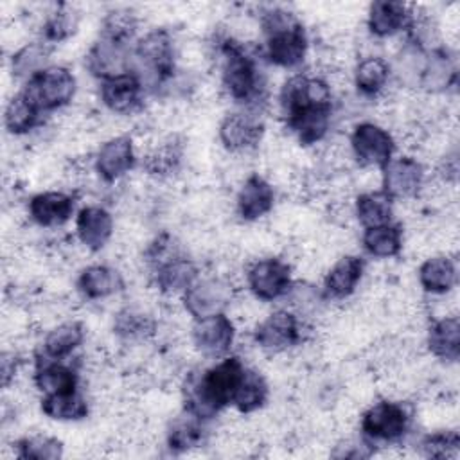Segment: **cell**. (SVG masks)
Masks as SVG:
<instances>
[{
  "instance_id": "obj_1",
  "label": "cell",
  "mask_w": 460,
  "mask_h": 460,
  "mask_svg": "<svg viewBox=\"0 0 460 460\" xmlns=\"http://www.w3.org/2000/svg\"><path fill=\"white\" fill-rule=\"evenodd\" d=\"M246 365L239 356L228 354L214 365L187 372L181 383L183 411L208 422L232 406Z\"/></svg>"
},
{
  "instance_id": "obj_2",
  "label": "cell",
  "mask_w": 460,
  "mask_h": 460,
  "mask_svg": "<svg viewBox=\"0 0 460 460\" xmlns=\"http://www.w3.org/2000/svg\"><path fill=\"white\" fill-rule=\"evenodd\" d=\"M221 90L237 106L259 110L266 102V77L257 56L234 36H219L216 43ZM261 111V110H259Z\"/></svg>"
},
{
  "instance_id": "obj_3",
  "label": "cell",
  "mask_w": 460,
  "mask_h": 460,
  "mask_svg": "<svg viewBox=\"0 0 460 460\" xmlns=\"http://www.w3.org/2000/svg\"><path fill=\"white\" fill-rule=\"evenodd\" d=\"M262 32V58L279 68L295 70L304 65L309 52V34L302 20L284 9L268 7L259 16Z\"/></svg>"
},
{
  "instance_id": "obj_4",
  "label": "cell",
  "mask_w": 460,
  "mask_h": 460,
  "mask_svg": "<svg viewBox=\"0 0 460 460\" xmlns=\"http://www.w3.org/2000/svg\"><path fill=\"white\" fill-rule=\"evenodd\" d=\"M133 70L142 77L146 88H165L176 74V43L165 27H155L137 38L133 45Z\"/></svg>"
},
{
  "instance_id": "obj_5",
  "label": "cell",
  "mask_w": 460,
  "mask_h": 460,
  "mask_svg": "<svg viewBox=\"0 0 460 460\" xmlns=\"http://www.w3.org/2000/svg\"><path fill=\"white\" fill-rule=\"evenodd\" d=\"M411 411L402 401L379 399L372 402L359 419L361 437L376 446L399 444L410 433Z\"/></svg>"
},
{
  "instance_id": "obj_6",
  "label": "cell",
  "mask_w": 460,
  "mask_h": 460,
  "mask_svg": "<svg viewBox=\"0 0 460 460\" xmlns=\"http://www.w3.org/2000/svg\"><path fill=\"white\" fill-rule=\"evenodd\" d=\"M45 115L66 108L77 93V79L65 65H49L29 77L22 90Z\"/></svg>"
},
{
  "instance_id": "obj_7",
  "label": "cell",
  "mask_w": 460,
  "mask_h": 460,
  "mask_svg": "<svg viewBox=\"0 0 460 460\" xmlns=\"http://www.w3.org/2000/svg\"><path fill=\"white\" fill-rule=\"evenodd\" d=\"M246 288L255 300L270 304L288 298L293 286V266L282 257L270 255L252 261L246 268Z\"/></svg>"
},
{
  "instance_id": "obj_8",
  "label": "cell",
  "mask_w": 460,
  "mask_h": 460,
  "mask_svg": "<svg viewBox=\"0 0 460 460\" xmlns=\"http://www.w3.org/2000/svg\"><path fill=\"white\" fill-rule=\"evenodd\" d=\"M235 296L230 277L221 273H199V277L183 291L181 305L192 320H199L216 313H226Z\"/></svg>"
},
{
  "instance_id": "obj_9",
  "label": "cell",
  "mask_w": 460,
  "mask_h": 460,
  "mask_svg": "<svg viewBox=\"0 0 460 460\" xmlns=\"http://www.w3.org/2000/svg\"><path fill=\"white\" fill-rule=\"evenodd\" d=\"M305 340V325L295 309H275L253 329L255 345L268 354H284Z\"/></svg>"
},
{
  "instance_id": "obj_10",
  "label": "cell",
  "mask_w": 460,
  "mask_h": 460,
  "mask_svg": "<svg viewBox=\"0 0 460 460\" xmlns=\"http://www.w3.org/2000/svg\"><path fill=\"white\" fill-rule=\"evenodd\" d=\"M349 149L358 165L381 169L395 155V138L385 126L361 120L349 135Z\"/></svg>"
},
{
  "instance_id": "obj_11",
  "label": "cell",
  "mask_w": 460,
  "mask_h": 460,
  "mask_svg": "<svg viewBox=\"0 0 460 460\" xmlns=\"http://www.w3.org/2000/svg\"><path fill=\"white\" fill-rule=\"evenodd\" d=\"M266 133V124L259 110L241 108L226 113L217 126L221 146L234 155L250 153L259 147Z\"/></svg>"
},
{
  "instance_id": "obj_12",
  "label": "cell",
  "mask_w": 460,
  "mask_h": 460,
  "mask_svg": "<svg viewBox=\"0 0 460 460\" xmlns=\"http://www.w3.org/2000/svg\"><path fill=\"white\" fill-rule=\"evenodd\" d=\"M146 84L135 70L99 81V101L115 115H135L144 108Z\"/></svg>"
},
{
  "instance_id": "obj_13",
  "label": "cell",
  "mask_w": 460,
  "mask_h": 460,
  "mask_svg": "<svg viewBox=\"0 0 460 460\" xmlns=\"http://www.w3.org/2000/svg\"><path fill=\"white\" fill-rule=\"evenodd\" d=\"M426 187V169L420 160L410 155L394 156L381 167V190L394 201L417 198Z\"/></svg>"
},
{
  "instance_id": "obj_14",
  "label": "cell",
  "mask_w": 460,
  "mask_h": 460,
  "mask_svg": "<svg viewBox=\"0 0 460 460\" xmlns=\"http://www.w3.org/2000/svg\"><path fill=\"white\" fill-rule=\"evenodd\" d=\"M138 162L135 140L131 135H113L104 140L93 155V171L97 178L106 183H117L129 171L135 169Z\"/></svg>"
},
{
  "instance_id": "obj_15",
  "label": "cell",
  "mask_w": 460,
  "mask_h": 460,
  "mask_svg": "<svg viewBox=\"0 0 460 460\" xmlns=\"http://www.w3.org/2000/svg\"><path fill=\"white\" fill-rule=\"evenodd\" d=\"M237 329L234 320L226 313H216L199 320H194L190 329V340L194 349L210 359H219L230 354L235 343Z\"/></svg>"
},
{
  "instance_id": "obj_16",
  "label": "cell",
  "mask_w": 460,
  "mask_h": 460,
  "mask_svg": "<svg viewBox=\"0 0 460 460\" xmlns=\"http://www.w3.org/2000/svg\"><path fill=\"white\" fill-rule=\"evenodd\" d=\"M332 117L334 101L305 106L282 120L286 129L302 147H311L327 138L332 126Z\"/></svg>"
},
{
  "instance_id": "obj_17",
  "label": "cell",
  "mask_w": 460,
  "mask_h": 460,
  "mask_svg": "<svg viewBox=\"0 0 460 460\" xmlns=\"http://www.w3.org/2000/svg\"><path fill=\"white\" fill-rule=\"evenodd\" d=\"M199 266L183 250L169 255L153 268H149V277L153 286L164 296L183 295V291L199 277Z\"/></svg>"
},
{
  "instance_id": "obj_18",
  "label": "cell",
  "mask_w": 460,
  "mask_h": 460,
  "mask_svg": "<svg viewBox=\"0 0 460 460\" xmlns=\"http://www.w3.org/2000/svg\"><path fill=\"white\" fill-rule=\"evenodd\" d=\"M84 66L99 81L133 70V45L97 36L84 56Z\"/></svg>"
},
{
  "instance_id": "obj_19",
  "label": "cell",
  "mask_w": 460,
  "mask_h": 460,
  "mask_svg": "<svg viewBox=\"0 0 460 460\" xmlns=\"http://www.w3.org/2000/svg\"><path fill=\"white\" fill-rule=\"evenodd\" d=\"M77 198L66 190H43L27 201V217L41 228L63 226L75 212Z\"/></svg>"
},
{
  "instance_id": "obj_20",
  "label": "cell",
  "mask_w": 460,
  "mask_h": 460,
  "mask_svg": "<svg viewBox=\"0 0 460 460\" xmlns=\"http://www.w3.org/2000/svg\"><path fill=\"white\" fill-rule=\"evenodd\" d=\"M275 189L259 172L248 174L235 194V214L244 223H253L268 216L275 207Z\"/></svg>"
},
{
  "instance_id": "obj_21",
  "label": "cell",
  "mask_w": 460,
  "mask_h": 460,
  "mask_svg": "<svg viewBox=\"0 0 460 460\" xmlns=\"http://www.w3.org/2000/svg\"><path fill=\"white\" fill-rule=\"evenodd\" d=\"M365 275V259L356 253L341 255L323 275L322 296L327 302L350 298Z\"/></svg>"
},
{
  "instance_id": "obj_22",
  "label": "cell",
  "mask_w": 460,
  "mask_h": 460,
  "mask_svg": "<svg viewBox=\"0 0 460 460\" xmlns=\"http://www.w3.org/2000/svg\"><path fill=\"white\" fill-rule=\"evenodd\" d=\"M456 61L447 47H437L424 54L417 86L428 93H447L456 88Z\"/></svg>"
},
{
  "instance_id": "obj_23",
  "label": "cell",
  "mask_w": 460,
  "mask_h": 460,
  "mask_svg": "<svg viewBox=\"0 0 460 460\" xmlns=\"http://www.w3.org/2000/svg\"><path fill=\"white\" fill-rule=\"evenodd\" d=\"M113 214L104 205H84L75 214V237L88 252H101L113 237Z\"/></svg>"
},
{
  "instance_id": "obj_24",
  "label": "cell",
  "mask_w": 460,
  "mask_h": 460,
  "mask_svg": "<svg viewBox=\"0 0 460 460\" xmlns=\"http://www.w3.org/2000/svg\"><path fill=\"white\" fill-rule=\"evenodd\" d=\"M124 275L106 262H93L84 266L75 280L77 293L90 302L111 298L124 291Z\"/></svg>"
},
{
  "instance_id": "obj_25",
  "label": "cell",
  "mask_w": 460,
  "mask_h": 460,
  "mask_svg": "<svg viewBox=\"0 0 460 460\" xmlns=\"http://www.w3.org/2000/svg\"><path fill=\"white\" fill-rule=\"evenodd\" d=\"M79 370L66 359H50L40 354L34 361L32 383L41 395L79 390Z\"/></svg>"
},
{
  "instance_id": "obj_26",
  "label": "cell",
  "mask_w": 460,
  "mask_h": 460,
  "mask_svg": "<svg viewBox=\"0 0 460 460\" xmlns=\"http://www.w3.org/2000/svg\"><path fill=\"white\" fill-rule=\"evenodd\" d=\"M426 349L442 363H456L460 356V320L456 313L433 318L426 329Z\"/></svg>"
},
{
  "instance_id": "obj_27",
  "label": "cell",
  "mask_w": 460,
  "mask_h": 460,
  "mask_svg": "<svg viewBox=\"0 0 460 460\" xmlns=\"http://www.w3.org/2000/svg\"><path fill=\"white\" fill-rule=\"evenodd\" d=\"M419 286L431 296L449 295L458 282L456 259L449 253H435L424 259L417 270Z\"/></svg>"
},
{
  "instance_id": "obj_28",
  "label": "cell",
  "mask_w": 460,
  "mask_h": 460,
  "mask_svg": "<svg viewBox=\"0 0 460 460\" xmlns=\"http://www.w3.org/2000/svg\"><path fill=\"white\" fill-rule=\"evenodd\" d=\"M411 16V5L397 0H376L368 5L367 29L377 40L404 32Z\"/></svg>"
},
{
  "instance_id": "obj_29",
  "label": "cell",
  "mask_w": 460,
  "mask_h": 460,
  "mask_svg": "<svg viewBox=\"0 0 460 460\" xmlns=\"http://www.w3.org/2000/svg\"><path fill=\"white\" fill-rule=\"evenodd\" d=\"M392 72L394 70L388 59L377 54H368L354 63L352 84L361 97L376 99L386 90Z\"/></svg>"
},
{
  "instance_id": "obj_30",
  "label": "cell",
  "mask_w": 460,
  "mask_h": 460,
  "mask_svg": "<svg viewBox=\"0 0 460 460\" xmlns=\"http://www.w3.org/2000/svg\"><path fill=\"white\" fill-rule=\"evenodd\" d=\"M183 162V140L178 135L155 142L142 156V169L155 178L172 176Z\"/></svg>"
},
{
  "instance_id": "obj_31",
  "label": "cell",
  "mask_w": 460,
  "mask_h": 460,
  "mask_svg": "<svg viewBox=\"0 0 460 460\" xmlns=\"http://www.w3.org/2000/svg\"><path fill=\"white\" fill-rule=\"evenodd\" d=\"M111 329L119 340L131 345H142L156 334L158 322L151 313L135 305H126L113 316Z\"/></svg>"
},
{
  "instance_id": "obj_32",
  "label": "cell",
  "mask_w": 460,
  "mask_h": 460,
  "mask_svg": "<svg viewBox=\"0 0 460 460\" xmlns=\"http://www.w3.org/2000/svg\"><path fill=\"white\" fill-rule=\"evenodd\" d=\"M207 422L187 411L174 417L165 431V446L174 455H181L190 449L201 447L207 444Z\"/></svg>"
},
{
  "instance_id": "obj_33",
  "label": "cell",
  "mask_w": 460,
  "mask_h": 460,
  "mask_svg": "<svg viewBox=\"0 0 460 460\" xmlns=\"http://www.w3.org/2000/svg\"><path fill=\"white\" fill-rule=\"evenodd\" d=\"M86 340V329L79 320H65L47 331L41 343V356L50 359L70 358Z\"/></svg>"
},
{
  "instance_id": "obj_34",
  "label": "cell",
  "mask_w": 460,
  "mask_h": 460,
  "mask_svg": "<svg viewBox=\"0 0 460 460\" xmlns=\"http://www.w3.org/2000/svg\"><path fill=\"white\" fill-rule=\"evenodd\" d=\"M40 410L50 420L79 422L90 415V401L81 390L41 395Z\"/></svg>"
},
{
  "instance_id": "obj_35",
  "label": "cell",
  "mask_w": 460,
  "mask_h": 460,
  "mask_svg": "<svg viewBox=\"0 0 460 460\" xmlns=\"http://www.w3.org/2000/svg\"><path fill=\"white\" fill-rule=\"evenodd\" d=\"M361 246L374 259H394L404 248L402 226L392 221L379 226L363 228Z\"/></svg>"
},
{
  "instance_id": "obj_36",
  "label": "cell",
  "mask_w": 460,
  "mask_h": 460,
  "mask_svg": "<svg viewBox=\"0 0 460 460\" xmlns=\"http://www.w3.org/2000/svg\"><path fill=\"white\" fill-rule=\"evenodd\" d=\"M45 113H41L23 92L14 93L4 110V126L9 135L23 137L43 126Z\"/></svg>"
},
{
  "instance_id": "obj_37",
  "label": "cell",
  "mask_w": 460,
  "mask_h": 460,
  "mask_svg": "<svg viewBox=\"0 0 460 460\" xmlns=\"http://www.w3.org/2000/svg\"><path fill=\"white\" fill-rule=\"evenodd\" d=\"M394 199L388 198L381 189L365 190L354 198L352 212L363 228L379 226L394 221Z\"/></svg>"
},
{
  "instance_id": "obj_38",
  "label": "cell",
  "mask_w": 460,
  "mask_h": 460,
  "mask_svg": "<svg viewBox=\"0 0 460 460\" xmlns=\"http://www.w3.org/2000/svg\"><path fill=\"white\" fill-rule=\"evenodd\" d=\"M268 399H270V385H268L266 377L259 370L246 367L244 376H243V379L237 386V392L234 395L232 406L239 413L250 415V413H255L261 408H264Z\"/></svg>"
},
{
  "instance_id": "obj_39",
  "label": "cell",
  "mask_w": 460,
  "mask_h": 460,
  "mask_svg": "<svg viewBox=\"0 0 460 460\" xmlns=\"http://www.w3.org/2000/svg\"><path fill=\"white\" fill-rule=\"evenodd\" d=\"M79 20L81 14L75 7L68 4H59L43 18L40 40L50 47H54L56 43H63L77 32Z\"/></svg>"
},
{
  "instance_id": "obj_40",
  "label": "cell",
  "mask_w": 460,
  "mask_h": 460,
  "mask_svg": "<svg viewBox=\"0 0 460 460\" xmlns=\"http://www.w3.org/2000/svg\"><path fill=\"white\" fill-rule=\"evenodd\" d=\"M52 47L41 40L27 41L11 56V72L14 79H23V83L49 66V56Z\"/></svg>"
},
{
  "instance_id": "obj_41",
  "label": "cell",
  "mask_w": 460,
  "mask_h": 460,
  "mask_svg": "<svg viewBox=\"0 0 460 460\" xmlns=\"http://www.w3.org/2000/svg\"><path fill=\"white\" fill-rule=\"evenodd\" d=\"M14 456L23 460H58L65 455L63 442L47 433L23 435L13 442Z\"/></svg>"
},
{
  "instance_id": "obj_42",
  "label": "cell",
  "mask_w": 460,
  "mask_h": 460,
  "mask_svg": "<svg viewBox=\"0 0 460 460\" xmlns=\"http://www.w3.org/2000/svg\"><path fill=\"white\" fill-rule=\"evenodd\" d=\"M137 31H138V16L133 11L113 9L106 13V16L102 18L99 36H104L108 40H113L124 45H135Z\"/></svg>"
},
{
  "instance_id": "obj_43",
  "label": "cell",
  "mask_w": 460,
  "mask_h": 460,
  "mask_svg": "<svg viewBox=\"0 0 460 460\" xmlns=\"http://www.w3.org/2000/svg\"><path fill=\"white\" fill-rule=\"evenodd\" d=\"M419 451L426 458H442L451 460L458 456L460 451V435L455 428L435 429L420 437Z\"/></svg>"
},
{
  "instance_id": "obj_44",
  "label": "cell",
  "mask_w": 460,
  "mask_h": 460,
  "mask_svg": "<svg viewBox=\"0 0 460 460\" xmlns=\"http://www.w3.org/2000/svg\"><path fill=\"white\" fill-rule=\"evenodd\" d=\"M23 358L20 352L16 350H4L2 352V363H0V370H2V385L4 388H9L11 383L14 381V377L18 376L20 368H22Z\"/></svg>"
}]
</instances>
